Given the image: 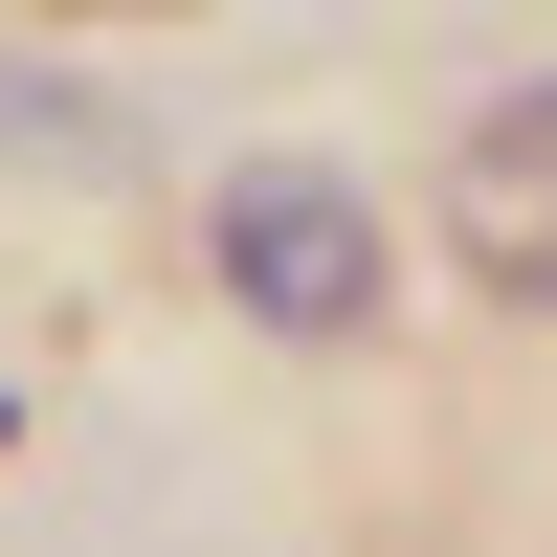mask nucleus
<instances>
[{
	"instance_id": "nucleus-2",
	"label": "nucleus",
	"mask_w": 557,
	"mask_h": 557,
	"mask_svg": "<svg viewBox=\"0 0 557 557\" xmlns=\"http://www.w3.org/2000/svg\"><path fill=\"white\" fill-rule=\"evenodd\" d=\"M446 223H469V268H491L513 312H557V89H491V112H469Z\"/></svg>"
},
{
	"instance_id": "nucleus-1",
	"label": "nucleus",
	"mask_w": 557,
	"mask_h": 557,
	"mask_svg": "<svg viewBox=\"0 0 557 557\" xmlns=\"http://www.w3.org/2000/svg\"><path fill=\"white\" fill-rule=\"evenodd\" d=\"M223 290H246L268 335H312V357L380 335V223H357V178H290V157L223 178Z\"/></svg>"
}]
</instances>
